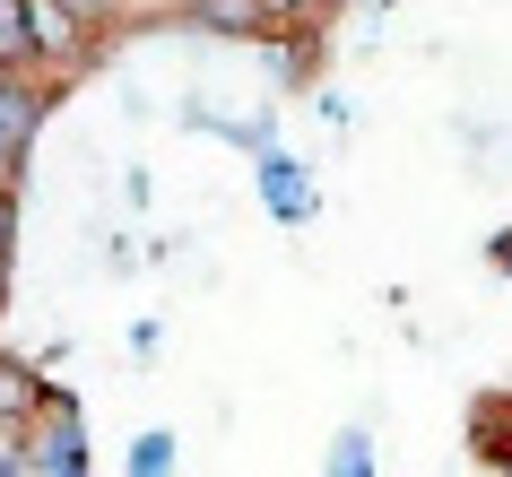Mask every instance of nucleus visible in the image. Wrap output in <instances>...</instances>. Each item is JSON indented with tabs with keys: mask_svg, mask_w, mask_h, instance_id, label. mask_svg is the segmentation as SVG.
<instances>
[{
	"mask_svg": "<svg viewBox=\"0 0 512 477\" xmlns=\"http://www.w3.org/2000/svg\"><path fill=\"white\" fill-rule=\"evenodd\" d=\"M70 9H79L87 27H96V18H113V9H122V0H70Z\"/></svg>",
	"mask_w": 512,
	"mask_h": 477,
	"instance_id": "obj_3",
	"label": "nucleus"
},
{
	"mask_svg": "<svg viewBox=\"0 0 512 477\" xmlns=\"http://www.w3.org/2000/svg\"><path fill=\"white\" fill-rule=\"evenodd\" d=\"M18 9V35H27V53H35V70H79L87 61V18L70 9V0H9Z\"/></svg>",
	"mask_w": 512,
	"mask_h": 477,
	"instance_id": "obj_1",
	"label": "nucleus"
},
{
	"mask_svg": "<svg viewBox=\"0 0 512 477\" xmlns=\"http://www.w3.org/2000/svg\"><path fill=\"white\" fill-rule=\"evenodd\" d=\"M35 122H44V87H35V70L0 61V157H18Z\"/></svg>",
	"mask_w": 512,
	"mask_h": 477,
	"instance_id": "obj_2",
	"label": "nucleus"
}]
</instances>
